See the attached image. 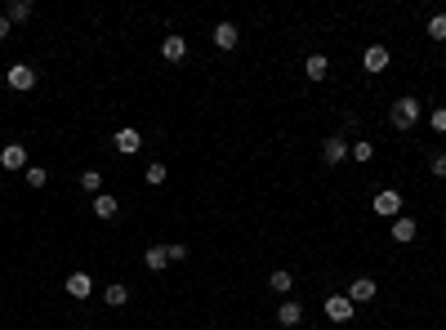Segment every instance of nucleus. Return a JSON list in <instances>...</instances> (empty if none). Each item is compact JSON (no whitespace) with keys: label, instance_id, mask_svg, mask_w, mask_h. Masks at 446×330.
<instances>
[{"label":"nucleus","instance_id":"f257e3e1","mask_svg":"<svg viewBox=\"0 0 446 330\" xmlns=\"http://www.w3.org/2000/svg\"><path fill=\"white\" fill-rule=\"evenodd\" d=\"M415 121H419V99H411V94L389 107V125L393 130H415Z\"/></svg>","mask_w":446,"mask_h":330},{"label":"nucleus","instance_id":"f03ea898","mask_svg":"<svg viewBox=\"0 0 446 330\" xmlns=\"http://www.w3.org/2000/svg\"><path fill=\"white\" fill-rule=\"evenodd\" d=\"M370 210H375V214H384V219H397V214H402V192H397V188H384V192H375Z\"/></svg>","mask_w":446,"mask_h":330},{"label":"nucleus","instance_id":"7ed1b4c3","mask_svg":"<svg viewBox=\"0 0 446 330\" xmlns=\"http://www.w3.org/2000/svg\"><path fill=\"white\" fill-rule=\"evenodd\" d=\"M5 85H9V90H18V94H27V90H36V71L27 63H14V67L5 71Z\"/></svg>","mask_w":446,"mask_h":330},{"label":"nucleus","instance_id":"20e7f679","mask_svg":"<svg viewBox=\"0 0 446 330\" xmlns=\"http://www.w3.org/2000/svg\"><path fill=\"white\" fill-rule=\"evenodd\" d=\"M389 63H393V54L384 50V45H366V54H361V67H366L370 76H379V71H389Z\"/></svg>","mask_w":446,"mask_h":330},{"label":"nucleus","instance_id":"39448f33","mask_svg":"<svg viewBox=\"0 0 446 330\" xmlns=\"http://www.w3.org/2000/svg\"><path fill=\"white\" fill-rule=\"evenodd\" d=\"M321 312H326L330 322H353V299H348V295H326Z\"/></svg>","mask_w":446,"mask_h":330},{"label":"nucleus","instance_id":"423d86ee","mask_svg":"<svg viewBox=\"0 0 446 330\" xmlns=\"http://www.w3.org/2000/svg\"><path fill=\"white\" fill-rule=\"evenodd\" d=\"M389 232H393V241H397V246H411V241L419 237V224H415V219H411V214H397V219H393V228H389Z\"/></svg>","mask_w":446,"mask_h":330},{"label":"nucleus","instance_id":"0eeeda50","mask_svg":"<svg viewBox=\"0 0 446 330\" xmlns=\"http://www.w3.org/2000/svg\"><path fill=\"white\" fill-rule=\"evenodd\" d=\"M0 170H9V174H14V170H27V148H22V143H5V148H0Z\"/></svg>","mask_w":446,"mask_h":330},{"label":"nucleus","instance_id":"6e6552de","mask_svg":"<svg viewBox=\"0 0 446 330\" xmlns=\"http://www.w3.org/2000/svg\"><path fill=\"white\" fill-rule=\"evenodd\" d=\"M63 290H67L71 299H90V295H94V277H90V273H67Z\"/></svg>","mask_w":446,"mask_h":330},{"label":"nucleus","instance_id":"1a4fd4ad","mask_svg":"<svg viewBox=\"0 0 446 330\" xmlns=\"http://www.w3.org/2000/svg\"><path fill=\"white\" fill-rule=\"evenodd\" d=\"M210 41H214V50H237V41H241V32H237V22H219V27H214V36H210Z\"/></svg>","mask_w":446,"mask_h":330},{"label":"nucleus","instance_id":"9d476101","mask_svg":"<svg viewBox=\"0 0 446 330\" xmlns=\"http://www.w3.org/2000/svg\"><path fill=\"white\" fill-rule=\"evenodd\" d=\"M375 281H370V277H357L353 281V286H348V299H353V308H357V303H370V299H375Z\"/></svg>","mask_w":446,"mask_h":330},{"label":"nucleus","instance_id":"9b49d317","mask_svg":"<svg viewBox=\"0 0 446 330\" xmlns=\"http://www.w3.org/2000/svg\"><path fill=\"white\" fill-rule=\"evenodd\" d=\"M112 143H116V152H120V156H134V152L143 148V134H139V130H116V139H112Z\"/></svg>","mask_w":446,"mask_h":330},{"label":"nucleus","instance_id":"f8f14e48","mask_svg":"<svg viewBox=\"0 0 446 330\" xmlns=\"http://www.w3.org/2000/svg\"><path fill=\"white\" fill-rule=\"evenodd\" d=\"M321 161H326V165H344L348 161V143L344 139H326V143H321Z\"/></svg>","mask_w":446,"mask_h":330},{"label":"nucleus","instance_id":"ddd939ff","mask_svg":"<svg viewBox=\"0 0 446 330\" xmlns=\"http://www.w3.org/2000/svg\"><path fill=\"white\" fill-rule=\"evenodd\" d=\"M299 322H304V308H299L295 299H286L281 308H277V326H286V330H295Z\"/></svg>","mask_w":446,"mask_h":330},{"label":"nucleus","instance_id":"4468645a","mask_svg":"<svg viewBox=\"0 0 446 330\" xmlns=\"http://www.w3.org/2000/svg\"><path fill=\"white\" fill-rule=\"evenodd\" d=\"M304 76H308V81H326V76H330V58H326V54H312L308 63H304Z\"/></svg>","mask_w":446,"mask_h":330},{"label":"nucleus","instance_id":"2eb2a0df","mask_svg":"<svg viewBox=\"0 0 446 330\" xmlns=\"http://www.w3.org/2000/svg\"><path fill=\"white\" fill-rule=\"evenodd\" d=\"M103 303H107V308H125V303H130V286H120V281L103 286Z\"/></svg>","mask_w":446,"mask_h":330},{"label":"nucleus","instance_id":"dca6fc26","mask_svg":"<svg viewBox=\"0 0 446 330\" xmlns=\"http://www.w3.org/2000/svg\"><path fill=\"white\" fill-rule=\"evenodd\" d=\"M161 54L170 58V63H183V58H188V41H183V36H165Z\"/></svg>","mask_w":446,"mask_h":330},{"label":"nucleus","instance_id":"f3484780","mask_svg":"<svg viewBox=\"0 0 446 330\" xmlns=\"http://www.w3.org/2000/svg\"><path fill=\"white\" fill-rule=\"evenodd\" d=\"M143 263H148V273H165L170 254H165V246H152V250H143Z\"/></svg>","mask_w":446,"mask_h":330},{"label":"nucleus","instance_id":"a211bd4d","mask_svg":"<svg viewBox=\"0 0 446 330\" xmlns=\"http://www.w3.org/2000/svg\"><path fill=\"white\" fill-rule=\"evenodd\" d=\"M94 214H99V219H116V197H112V192H99V197H94Z\"/></svg>","mask_w":446,"mask_h":330},{"label":"nucleus","instance_id":"6ab92c4d","mask_svg":"<svg viewBox=\"0 0 446 330\" xmlns=\"http://www.w3.org/2000/svg\"><path fill=\"white\" fill-rule=\"evenodd\" d=\"M268 286L277 290V295H291V290H295V277H291V273H286V268H277V273L268 277Z\"/></svg>","mask_w":446,"mask_h":330},{"label":"nucleus","instance_id":"aec40b11","mask_svg":"<svg viewBox=\"0 0 446 330\" xmlns=\"http://www.w3.org/2000/svg\"><path fill=\"white\" fill-rule=\"evenodd\" d=\"M348 156H353V161H361V165H366L370 156H375V143H370V139H357V143H348Z\"/></svg>","mask_w":446,"mask_h":330},{"label":"nucleus","instance_id":"412c9836","mask_svg":"<svg viewBox=\"0 0 446 330\" xmlns=\"http://www.w3.org/2000/svg\"><path fill=\"white\" fill-rule=\"evenodd\" d=\"M5 18H9V22H27V18H32V5H27V0H9Z\"/></svg>","mask_w":446,"mask_h":330},{"label":"nucleus","instance_id":"4be33fe9","mask_svg":"<svg viewBox=\"0 0 446 330\" xmlns=\"http://www.w3.org/2000/svg\"><path fill=\"white\" fill-rule=\"evenodd\" d=\"M81 192H90V197L103 192V174H99V170H85V174H81Z\"/></svg>","mask_w":446,"mask_h":330},{"label":"nucleus","instance_id":"5701e85b","mask_svg":"<svg viewBox=\"0 0 446 330\" xmlns=\"http://www.w3.org/2000/svg\"><path fill=\"white\" fill-rule=\"evenodd\" d=\"M22 179H27V188H45V183H50L45 165H27V170H22Z\"/></svg>","mask_w":446,"mask_h":330},{"label":"nucleus","instance_id":"b1692460","mask_svg":"<svg viewBox=\"0 0 446 330\" xmlns=\"http://www.w3.org/2000/svg\"><path fill=\"white\" fill-rule=\"evenodd\" d=\"M143 179H148V183H152V188H161V183H165V179H170V170H165L161 161H152V165H148V174H143Z\"/></svg>","mask_w":446,"mask_h":330},{"label":"nucleus","instance_id":"393cba45","mask_svg":"<svg viewBox=\"0 0 446 330\" xmlns=\"http://www.w3.org/2000/svg\"><path fill=\"white\" fill-rule=\"evenodd\" d=\"M428 36H433V41H446V14H433L428 18Z\"/></svg>","mask_w":446,"mask_h":330},{"label":"nucleus","instance_id":"a878e982","mask_svg":"<svg viewBox=\"0 0 446 330\" xmlns=\"http://www.w3.org/2000/svg\"><path fill=\"white\" fill-rule=\"evenodd\" d=\"M428 125H433V134H446V107H433V112H428Z\"/></svg>","mask_w":446,"mask_h":330},{"label":"nucleus","instance_id":"bb28decb","mask_svg":"<svg viewBox=\"0 0 446 330\" xmlns=\"http://www.w3.org/2000/svg\"><path fill=\"white\" fill-rule=\"evenodd\" d=\"M165 254H170V263H183V259H188V246H183V241H170Z\"/></svg>","mask_w":446,"mask_h":330},{"label":"nucleus","instance_id":"cd10ccee","mask_svg":"<svg viewBox=\"0 0 446 330\" xmlns=\"http://www.w3.org/2000/svg\"><path fill=\"white\" fill-rule=\"evenodd\" d=\"M428 170H433V174H438V179H446V152H433V161H428Z\"/></svg>","mask_w":446,"mask_h":330},{"label":"nucleus","instance_id":"c85d7f7f","mask_svg":"<svg viewBox=\"0 0 446 330\" xmlns=\"http://www.w3.org/2000/svg\"><path fill=\"white\" fill-rule=\"evenodd\" d=\"M9 27H14V22H9L5 14H0V41H5V36H9Z\"/></svg>","mask_w":446,"mask_h":330}]
</instances>
